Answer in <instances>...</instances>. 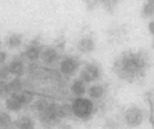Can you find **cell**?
Returning a JSON list of instances; mask_svg holds the SVG:
<instances>
[{
	"mask_svg": "<svg viewBox=\"0 0 154 129\" xmlns=\"http://www.w3.org/2000/svg\"><path fill=\"white\" fill-rule=\"evenodd\" d=\"M150 68V57L142 50L122 53L113 65V71L120 79L134 82L143 79Z\"/></svg>",
	"mask_w": 154,
	"mask_h": 129,
	"instance_id": "obj_1",
	"label": "cell"
},
{
	"mask_svg": "<svg viewBox=\"0 0 154 129\" xmlns=\"http://www.w3.org/2000/svg\"><path fill=\"white\" fill-rule=\"evenodd\" d=\"M70 108H72V115L83 121L91 119L95 112V105L92 99L85 97L75 98L70 103Z\"/></svg>",
	"mask_w": 154,
	"mask_h": 129,
	"instance_id": "obj_2",
	"label": "cell"
},
{
	"mask_svg": "<svg viewBox=\"0 0 154 129\" xmlns=\"http://www.w3.org/2000/svg\"><path fill=\"white\" fill-rule=\"evenodd\" d=\"M102 77V69L95 62H87L81 66L79 79L85 83H94Z\"/></svg>",
	"mask_w": 154,
	"mask_h": 129,
	"instance_id": "obj_3",
	"label": "cell"
},
{
	"mask_svg": "<svg viewBox=\"0 0 154 129\" xmlns=\"http://www.w3.org/2000/svg\"><path fill=\"white\" fill-rule=\"evenodd\" d=\"M39 120L42 124L48 127L57 124L60 121V117L58 114V103L51 102L49 106L43 112L38 114Z\"/></svg>",
	"mask_w": 154,
	"mask_h": 129,
	"instance_id": "obj_4",
	"label": "cell"
},
{
	"mask_svg": "<svg viewBox=\"0 0 154 129\" xmlns=\"http://www.w3.org/2000/svg\"><path fill=\"white\" fill-rule=\"evenodd\" d=\"M80 68V60L73 56H65L59 62V71L63 76H66V77H72Z\"/></svg>",
	"mask_w": 154,
	"mask_h": 129,
	"instance_id": "obj_5",
	"label": "cell"
},
{
	"mask_svg": "<svg viewBox=\"0 0 154 129\" xmlns=\"http://www.w3.org/2000/svg\"><path fill=\"white\" fill-rule=\"evenodd\" d=\"M144 120V114L138 107H130L125 112V121L130 127L139 126Z\"/></svg>",
	"mask_w": 154,
	"mask_h": 129,
	"instance_id": "obj_6",
	"label": "cell"
},
{
	"mask_svg": "<svg viewBox=\"0 0 154 129\" xmlns=\"http://www.w3.org/2000/svg\"><path fill=\"white\" fill-rule=\"evenodd\" d=\"M5 107L9 112L13 113H18L22 109L25 107L24 103H23L21 97L19 93L17 94H10V95L5 98Z\"/></svg>",
	"mask_w": 154,
	"mask_h": 129,
	"instance_id": "obj_7",
	"label": "cell"
},
{
	"mask_svg": "<svg viewBox=\"0 0 154 129\" xmlns=\"http://www.w3.org/2000/svg\"><path fill=\"white\" fill-rule=\"evenodd\" d=\"M43 48L37 42H32L27 45L26 49L24 51V56L28 60L34 62L40 58L41 53H42Z\"/></svg>",
	"mask_w": 154,
	"mask_h": 129,
	"instance_id": "obj_8",
	"label": "cell"
},
{
	"mask_svg": "<svg viewBox=\"0 0 154 129\" xmlns=\"http://www.w3.org/2000/svg\"><path fill=\"white\" fill-rule=\"evenodd\" d=\"M40 58L46 65H52V64H54L58 60L59 53L54 47H46V48H43Z\"/></svg>",
	"mask_w": 154,
	"mask_h": 129,
	"instance_id": "obj_9",
	"label": "cell"
},
{
	"mask_svg": "<svg viewBox=\"0 0 154 129\" xmlns=\"http://www.w3.org/2000/svg\"><path fill=\"white\" fill-rule=\"evenodd\" d=\"M76 48L81 54H90L95 48V42L91 36H84L78 40Z\"/></svg>",
	"mask_w": 154,
	"mask_h": 129,
	"instance_id": "obj_10",
	"label": "cell"
},
{
	"mask_svg": "<svg viewBox=\"0 0 154 129\" xmlns=\"http://www.w3.org/2000/svg\"><path fill=\"white\" fill-rule=\"evenodd\" d=\"M8 70L9 73L11 76L20 78L25 71V64L22 58L15 57L8 64Z\"/></svg>",
	"mask_w": 154,
	"mask_h": 129,
	"instance_id": "obj_11",
	"label": "cell"
},
{
	"mask_svg": "<svg viewBox=\"0 0 154 129\" xmlns=\"http://www.w3.org/2000/svg\"><path fill=\"white\" fill-rule=\"evenodd\" d=\"M87 89L88 88L86 86V83L79 78L72 80V82L70 83V86H69L70 94H72L74 98L84 97L85 94L87 93Z\"/></svg>",
	"mask_w": 154,
	"mask_h": 129,
	"instance_id": "obj_12",
	"label": "cell"
},
{
	"mask_svg": "<svg viewBox=\"0 0 154 129\" xmlns=\"http://www.w3.org/2000/svg\"><path fill=\"white\" fill-rule=\"evenodd\" d=\"M87 93L91 99H100L106 95V88L100 83H94L88 88Z\"/></svg>",
	"mask_w": 154,
	"mask_h": 129,
	"instance_id": "obj_13",
	"label": "cell"
},
{
	"mask_svg": "<svg viewBox=\"0 0 154 129\" xmlns=\"http://www.w3.org/2000/svg\"><path fill=\"white\" fill-rule=\"evenodd\" d=\"M23 43V36L17 33H13L6 37V45L9 49L14 50L19 48Z\"/></svg>",
	"mask_w": 154,
	"mask_h": 129,
	"instance_id": "obj_14",
	"label": "cell"
},
{
	"mask_svg": "<svg viewBox=\"0 0 154 129\" xmlns=\"http://www.w3.org/2000/svg\"><path fill=\"white\" fill-rule=\"evenodd\" d=\"M16 126L18 129H34L35 121L29 115H22L16 120Z\"/></svg>",
	"mask_w": 154,
	"mask_h": 129,
	"instance_id": "obj_15",
	"label": "cell"
},
{
	"mask_svg": "<svg viewBox=\"0 0 154 129\" xmlns=\"http://www.w3.org/2000/svg\"><path fill=\"white\" fill-rule=\"evenodd\" d=\"M8 82L11 94H17L24 90V83H23L22 79L18 77H14L13 79L8 81Z\"/></svg>",
	"mask_w": 154,
	"mask_h": 129,
	"instance_id": "obj_16",
	"label": "cell"
},
{
	"mask_svg": "<svg viewBox=\"0 0 154 129\" xmlns=\"http://www.w3.org/2000/svg\"><path fill=\"white\" fill-rule=\"evenodd\" d=\"M50 102H51L45 98H34V101L32 102V108L34 109L35 112L39 114L41 112H43V111L49 106Z\"/></svg>",
	"mask_w": 154,
	"mask_h": 129,
	"instance_id": "obj_17",
	"label": "cell"
},
{
	"mask_svg": "<svg viewBox=\"0 0 154 129\" xmlns=\"http://www.w3.org/2000/svg\"><path fill=\"white\" fill-rule=\"evenodd\" d=\"M11 124H13V118L9 112L2 111L0 112V127L1 128H7Z\"/></svg>",
	"mask_w": 154,
	"mask_h": 129,
	"instance_id": "obj_18",
	"label": "cell"
},
{
	"mask_svg": "<svg viewBox=\"0 0 154 129\" xmlns=\"http://www.w3.org/2000/svg\"><path fill=\"white\" fill-rule=\"evenodd\" d=\"M147 101H149V107H150V114H149L150 124L154 128V89L150 90L149 93L147 94Z\"/></svg>",
	"mask_w": 154,
	"mask_h": 129,
	"instance_id": "obj_19",
	"label": "cell"
},
{
	"mask_svg": "<svg viewBox=\"0 0 154 129\" xmlns=\"http://www.w3.org/2000/svg\"><path fill=\"white\" fill-rule=\"evenodd\" d=\"M11 94L9 82L7 80L0 79V97L1 98H7Z\"/></svg>",
	"mask_w": 154,
	"mask_h": 129,
	"instance_id": "obj_20",
	"label": "cell"
},
{
	"mask_svg": "<svg viewBox=\"0 0 154 129\" xmlns=\"http://www.w3.org/2000/svg\"><path fill=\"white\" fill-rule=\"evenodd\" d=\"M10 73L8 70V65H1L0 66V79H4L7 80V79L9 78Z\"/></svg>",
	"mask_w": 154,
	"mask_h": 129,
	"instance_id": "obj_21",
	"label": "cell"
},
{
	"mask_svg": "<svg viewBox=\"0 0 154 129\" xmlns=\"http://www.w3.org/2000/svg\"><path fill=\"white\" fill-rule=\"evenodd\" d=\"M56 129H73V127L68 121H59L57 124Z\"/></svg>",
	"mask_w": 154,
	"mask_h": 129,
	"instance_id": "obj_22",
	"label": "cell"
},
{
	"mask_svg": "<svg viewBox=\"0 0 154 129\" xmlns=\"http://www.w3.org/2000/svg\"><path fill=\"white\" fill-rule=\"evenodd\" d=\"M154 11V6L151 5L150 3H147L146 5H145L144 7V14L146 15H150Z\"/></svg>",
	"mask_w": 154,
	"mask_h": 129,
	"instance_id": "obj_23",
	"label": "cell"
},
{
	"mask_svg": "<svg viewBox=\"0 0 154 129\" xmlns=\"http://www.w3.org/2000/svg\"><path fill=\"white\" fill-rule=\"evenodd\" d=\"M7 57H8L7 52L4 50H0V66L5 64L6 60H7Z\"/></svg>",
	"mask_w": 154,
	"mask_h": 129,
	"instance_id": "obj_24",
	"label": "cell"
},
{
	"mask_svg": "<svg viewBox=\"0 0 154 129\" xmlns=\"http://www.w3.org/2000/svg\"><path fill=\"white\" fill-rule=\"evenodd\" d=\"M149 30L150 32L154 34V21H152L150 24H149Z\"/></svg>",
	"mask_w": 154,
	"mask_h": 129,
	"instance_id": "obj_25",
	"label": "cell"
},
{
	"mask_svg": "<svg viewBox=\"0 0 154 129\" xmlns=\"http://www.w3.org/2000/svg\"><path fill=\"white\" fill-rule=\"evenodd\" d=\"M149 3L154 6V0H149Z\"/></svg>",
	"mask_w": 154,
	"mask_h": 129,
	"instance_id": "obj_26",
	"label": "cell"
}]
</instances>
